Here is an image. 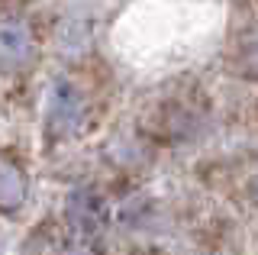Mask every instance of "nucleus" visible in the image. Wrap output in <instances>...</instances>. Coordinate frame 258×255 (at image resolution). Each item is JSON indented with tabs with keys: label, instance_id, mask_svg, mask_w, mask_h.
Listing matches in <instances>:
<instances>
[{
	"label": "nucleus",
	"instance_id": "obj_1",
	"mask_svg": "<svg viewBox=\"0 0 258 255\" xmlns=\"http://www.w3.org/2000/svg\"><path fill=\"white\" fill-rule=\"evenodd\" d=\"M97 116V97H94V84L87 81L81 71L58 78V84L52 87V100H48V119H45V133L48 142H61V139H75L84 130H91Z\"/></svg>",
	"mask_w": 258,
	"mask_h": 255
},
{
	"label": "nucleus",
	"instance_id": "obj_2",
	"mask_svg": "<svg viewBox=\"0 0 258 255\" xmlns=\"http://www.w3.org/2000/svg\"><path fill=\"white\" fill-rule=\"evenodd\" d=\"M39 55V36L29 23H16L0 33V84L23 81V75Z\"/></svg>",
	"mask_w": 258,
	"mask_h": 255
},
{
	"label": "nucleus",
	"instance_id": "obj_3",
	"mask_svg": "<svg viewBox=\"0 0 258 255\" xmlns=\"http://www.w3.org/2000/svg\"><path fill=\"white\" fill-rule=\"evenodd\" d=\"M23 194H26V184H23L20 168L0 158V207L4 210H16L23 204Z\"/></svg>",
	"mask_w": 258,
	"mask_h": 255
},
{
	"label": "nucleus",
	"instance_id": "obj_4",
	"mask_svg": "<svg viewBox=\"0 0 258 255\" xmlns=\"http://www.w3.org/2000/svg\"><path fill=\"white\" fill-rule=\"evenodd\" d=\"M252 197H255V201H258V178L252 181Z\"/></svg>",
	"mask_w": 258,
	"mask_h": 255
},
{
	"label": "nucleus",
	"instance_id": "obj_5",
	"mask_svg": "<svg viewBox=\"0 0 258 255\" xmlns=\"http://www.w3.org/2000/svg\"><path fill=\"white\" fill-rule=\"evenodd\" d=\"M7 4H10V0H0V7H7Z\"/></svg>",
	"mask_w": 258,
	"mask_h": 255
}]
</instances>
